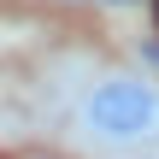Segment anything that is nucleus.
I'll list each match as a JSON object with an SVG mask.
<instances>
[{"label": "nucleus", "mask_w": 159, "mask_h": 159, "mask_svg": "<svg viewBox=\"0 0 159 159\" xmlns=\"http://www.w3.org/2000/svg\"><path fill=\"white\" fill-rule=\"evenodd\" d=\"M77 130L94 148L136 153L159 142V83L142 71H100L77 100Z\"/></svg>", "instance_id": "obj_1"}]
</instances>
